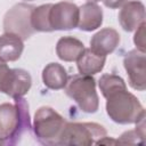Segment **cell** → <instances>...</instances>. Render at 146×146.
Listing matches in <instances>:
<instances>
[{"label": "cell", "instance_id": "21", "mask_svg": "<svg viewBox=\"0 0 146 146\" xmlns=\"http://www.w3.org/2000/svg\"><path fill=\"white\" fill-rule=\"evenodd\" d=\"M9 71V67L8 65L6 64V62L3 59L0 58V88H1V84H2V81L7 74V72Z\"/></svg>", "mask_w": 146, "mask_h": 146}, {"label": "cell", "instance_id": "16", "mask_svg": "<svg viewBox=\"0 0 146 146\" xmlns=\"http://www.w3.org/2000/svg\"><path fill=\"white\" fill-rule=\"evenodd\" d=\"M67 73L64 66L58 63H49L42 71L43 84L52 90L65 88L67 83Z\"/></svg>", "mask_w": 146, "mask_h": 146}, {"label": "cell", "instance_id": "8", "mask_svg": "<svg viewBox=\"0 0 146 146\" xmlns=\"http://www.w3.org/2000/svg\"><path fill=\"white\" fill-rule=\"evenodd\" d=\"M145 64V52H141L138 49H133L127 52L123 59V65L128 73L129 83L133 89L139 91H144L146 88Z\"/></svg>", "mask_w": 146, "mask_h": 146}, {"label": "cell", "instance_id": "2", "mask_svg": "<svg viewBox=\"0 0 146 146\" xmlns=\"http://www.w3.org/2000/svg\"><path fill=\"white\" fill-rule=\"evenodd\" d=\"M106 112L112 121L120 124L137 123L145 117L143 105L127 89L117 90L106 97Z\"/></svg>", "mask_w": 146, "mask_h": 146}, {"label": "cell", "instance_id": "12", "mask_svg": "<svg viewBox=\"0 0 146 146\" xmlns=\"http://www.w3.org/2000/svg\"><path fill=\"white\" fill-rule=\"evenodd\" d=\"M103 23V10L92 1H88L79 8L78 27L81 31L91 32L100 27Z\"/></svg>", "mask_w": 146, "mask_h": 146}, {"label": "cell", "instance_id": "15", "mask_svg": "<svg viewBox=\"0 0 146 146\" xmlns=\"http://www.w3.org/2000/svg\"><path fill=\"white\" fill-rule=\"evenodd\" d=\"M84 50V44L76 38L63 36L56 44V54L64 62H74L81 56Z\"/></svg>", "mask_w": 146, "mask_h": 146}, {"label": "cell", "instance_id": "22", "mask_svg": "<svg viewBox=\"0 0 146 146\" xmlns=\"http://www.w3.org/2000/svg\"><path fill=\"white\" fill-rule=\"evenodd\" d=\"M89 1H92V2H97V1H100V0H89Z\"/></svg>", "mask_w": 146, "mask_h": 146}, {"label": "cell", "instance_id": "18", "mask_svg": "<svg viewBox=\"0 0 146 146\" xmlns=\"http://www.w3.org/2000/svg\"><path fill=\"white\" fill-rule=\"evenodd\" d=\"M98 86L105 98L117 90L127 89L124 80L115 74H103L98 81Z\"/></svg>", "mask_w": 146, "mask_h": 146}, {"label": "cell", "instance_id": "13", "mask_svg": "<svg viewBox=\"0 0 146 146\" xmlns=\"http://www.w3.org/2000/svg\"><path fill=\"white\" fill-rule=\"evenodd\" d=\"M24 50L23 40L13 33H3L0 35V58L5 62L17 60Z\"/></svg>", "mask_w": 146, "mask_h": 146}, {"label": "cell", "instance_id": "1", "mask_svg": "<svg viewBox=\"0 0 146 146\" xmlns=\"http://www.w3.org/2000/svg\"><path fill=\"white\" fill-rule=\"evenodd\" d=\"M31 129L29 105L21 97L0 105V145H14Z\"/></svg>", "mask_w": 146, "mask_h": 146}, {"label": "cell", "instance_id": "23", "mask_svg": "<svg viewBox=\"0 0 146 146\" xmlns=\"http://www.w3.org/2000/svg\"><path fill=\"white\" fill-rule=\"evenodd\" d=\"M27 1H32V0H27Z\"/></svg>", "mask_w": 146, "mask_h": 146}, {"label": "cell", "instance_id": "19", "mask_svg": "<svg viewBox=\"0 0 146 146\" xmlns=\"http://www.w3.org/2000/svg\"><path fill=\"white\" fill-rule=\"evenodd\" d=\"M133 42L139 51L145 52V23L139 25V27L137 29L133 36Z\"/></svg>", "mask_w": 146, "mask_h": 146}, {"label": "cell", "instance_id": "14", "mask_svg": "<svg viewBox=\"0 0 146 146\" xmlns=\"http://www.w3.org/2000/svg\"><path fill=\"white\" fill-rule=\"evenodd\" d=\"M106 56L98 55L95 51H92L90 48L83 50L81 56L78 58V70L80 74L84 75H94L99 73L105 65Z\"/></svg>", "mask_w": 146, "mask_h": 146}, {"label": "cell", "instance_id": "5", "mask_svg": "<svg viewBox=\"0 0 146 146\" xmlns=\"http://www.w3.org/2000/svg\"><path fill=\"white\" fill-rule=\"evenodd\" d=\"M106 136V129L95 122H66L58 145L90 146Z\"/></svg>", "mask_w": 146, "mask_h": 146}, {"label": "cell", "instance_id": "4", "mask_svg": "<svg viewBox=\"0 0 146 146\" xmlns=\"http://www.w3.org/2000/svg\"><path fill=\"white\" fill-rule=\"evenodd\" d=\"M65 92L84 113H95L99 106L96 81L91 75H73L65 86Z\"/></svg>", "mask_w": 146, "mask_h": 146}, {"label": "cell", "instance_id": "6", "mask_svg": "<svg viewBox=\"0 0 146 146\" xmlns=\"http://www.w3.org/2000/svg\"><path fill=\"white\" fill-rule=\"evenodd\" d=\"M33 9V6L23 2L11 7L3 17V31L18 35L23 41L29 39L35 32L31 22Z\"/></svg>", "mask_w": 146, "mask_h": 146}, {"label": "cell", "instance_id": "10", "mask_svg": "<svg viewBox=\"0 0 146 146\" xmlns=\"http://www.w3.org/2000/svg\"><path fill=\"white\" fill-rule=\"evenodd\" d=\"M119 22L127 32L137 30L139 25L145 23V7L143 2L138 0L127 1L119 13Z\"/></svg>", "mask_w": 146, "mask_h": 146}, {"label": "cell", "instance_id": "9", "mask_svg": "<svg viewBox=\"0 0 146 146\" xmlns=\"http://www.w3.org/2000/svg\"><path fill=\"white\" fill-rule=\"evenodd\" d=\"M31 86L32 79L27 71L23 68H9L2 81L0 92H3L16 99L25 96L29 92Z\"/></svg>", "mask_w": 146, "mask_h": 146}, {"label": "cell", "instance_id": "7", "mask_svg": "<svg viewBox=\"0 0 146 146\" xmlns=\"http://www.w3.org/2000/svg\"><path fill=\"white\" fill-rule=\"evenodd\" d=\"M79 23V7L68 1H60L51 3L49 10V24L51 31L71 30L78 26Z\"/></svg>", "mask_w": 146, "mask_h": 146}, {"label": "cell", "instance_id": "3", "mask_svg": "<svg viewBox=\"0 0 146 146\" xmlns=\"http://www.w3.org/2000/svg\"><path fill=\"white\" fill-rule=\"evenodd\" d=\"M65 124V119L49 106L40 107L34 114L33 130L41 144L58 145Z\"/></svg>", "mask_w": 146, "mask_h": 146}, {"label": "cell", "instance_id": "11", "mask_svg": "<svg viewBox=\"0 0 146 146\" xmlns=\"http://www.w3.org/2000/svg\"><path fill=\"white\" fill-rule=\"evenodd\" d=\"M120 43V34L112 27H105L92 35L90 49L98 55L107 56L113 52Z\"/></svg>", "mask_w": 146, "mask_h": 146}, {"label": "cell", "instance_id": "17", "mask_svg": "<svg viewBox=\"0 0 146 146\" xmlns=\"http://www.w3.org/2000/svg\"><path fill=\"white\" fill-rule=\"evenodd\" d=\"M50 7H51V3H46L39 7H34L31 22L35 32H51V27L49 24Z\"/></svg>", "mask_w": 146, "mask_h": 146}, {"label": "cell", "instance_id": "20", "mask_svg": "<svg viewBox=\"0 0 146 146\" xmlns=\"http://www.w3.org/2000/svg\"><path fill=\"white\" fill-rule=\"evenodd\" d=\"M106 7L111 9H116L119 7H122L128 0H100Z\"/></svg>", "mask_w": 146, "mask_h": 146}]
</instances>
